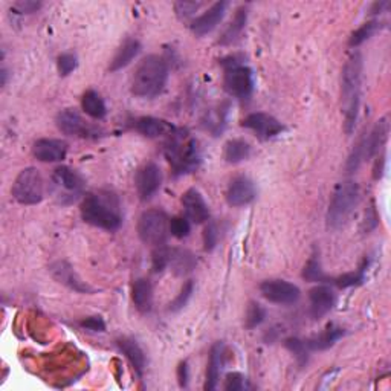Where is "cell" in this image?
Segmentation results:
<instances>
[{"label":"cell","mask_w":391,"mask_h":391,"mask_svg":"<svg viewBox=\"0 0 391 391\" xmlns=\"http://www.w3.org/2000/svg\"><path fill=\"white\" fill-rule=\"evenodd\" d=\"M362 70L364 61L359 52H353L345 61L341 77V100L344 110V127L347 135H352L358 122L362 95Z\"/></svg>","instance_id":"cell-1"},{"label":"cell","mask_w":391,"mask_h":391,"mask_svg":"<svg viewBox=\"0 0 391 391\" xmlns=\"http://www.w3.org/2000/svg\"><path fill=\"white\" fill-rule=\"evenodd\" d=\"M82 217L86 224L105 231H117L122 225L121 202L110 191L87 194L82 203Z\"/></svg>","instance_id":"cell-2"},{"label":"cell","mask_w":391,"mask_h":391,"mask_svg":"<svg viewBox=\"0 0 391 391\" xmlns=\"http://www.w3.org/2000/svg\"><path fill=\"white\" fill-rule=\"evenodd\" d=\"M164 153L176 176L193 173L199 168L202 156L198 141L182 129H176L165 142Z\"/></svg>","instance_id":"cell-3"},{"label":"cell","mask_w":391,"mask_h":391,"mask_svg":"<svg viewBox=\"0 0 391 391\" xmlns=\"http://www.w3.org/2000/svg\"><path fill=\"white\" fill-rule=\"evenodd\" d=\"M168 70L167 61L159 56H147L141 61L139 66L135 70L132 82V94L138 98H146V100H152V98L162 94L167 86Z\"/></svg>","instance_id":"cell-4"},{"label":"cell","mask_w":391,"mask_h":391,"mask_svg":"<svg viewBox=\"0 0 391 391\" xmlns=\"http://www.w3.org/2000/svg\"><path fill=\"white\" fill-rule=\"evenodd\" d=\"M361 191L359 185L353 181L341 182L336 186L332 196V200L328 203L327 210V226L331 229H340L349 220L354 207L359 203Z\"/></svg>","instance_id":"cell-5"},{"label":"cell","mask_w":391,"mask_h":391,"mask_svg":"<svg viewBox=\"0 0 391 391\" xmlns=\"http://www.w3.org/2000/svg\"><path fill=\"white\" fill-rule=\"evenodd\" d=\"M220 65L225 68V91L238 100H248L254 92V74L251 68L243 65L242 56H229L222 58Z\"/></svg>","instance_id":"cell-6"},{"label":"cell","mask_w":391,"mask_h":391,"mask_svg":"<svg viewBox=\"0 0 391 391\" xmlns=\"http://www.w3.org/2000/svg\"><path fill=\"white\" fill-rule=\"evenodd\" d=\"M139 238L146 245L162 246L170 236V219L162 210H147L138 222Z\"/></svg>","instance_id":"cell-7"},{"label":"cell","mask_w":391,"mask_h":391,"mask_svg":"<svg viewBox=\"0 0 391 391\" xmlns=\"http://www.w3.org/2000/svg\"><path fill=\"white\" fill-rule=\"evenodd\" d=\"M13 198L22 205H37L44 198V182L37 168L28 167L17 174L13 184Z\"/></svg>","instance_id":"cell-8"},{"label":"cell","mask_w":391,"mask_h":391,"mask_svg":"<svg viewBox=\"0 0 391 391\" xmlns=\"http://www.w3.org/2000/svg\"><path fill=\"white\" fill-rule=\"evenodd\" d=\"M52 186H54V191L60 203L70 205L79 196H83L86 182L78 172L63 165L56 168L54 173H52Z\"/></svg>","instance_id":"cell-9"},{"label":"cell","mask_w":391,"mask_h":391,"mask_svg":"<svg viewBox=\"0 0 391 391\" xmlns=\"http://www.w3.org/2000/svg\"><path fill=\"white\" fill-rule=\"evenodd\" d=\"M57 127L61 133L68 136L83 138V139H98L104 136V130L94 124L87 122L82 115L74 109H65L57 115Z\"/></svg>","instance_id":"cell-10"},{"label":"cell","mask_w":391,"mask_h":391,"mask_svg":"<svg viewBox=\"0 0 391 391\" xmlns=\"http://www.w3.org/2000/svg\"><path fill=\"white\" fill-rule=\"evenodd\" d=\"M262 295L274 305L290 306L301 298V290L286 280H266L260 284Z\"/></svg>","instance_id":"cell-11"},{"label":"cell","mask_w":391,"mask_h":391,"mask_svg":"<svg viewBox=\"0 0 391 391\" xmlns=\"http://www.w3.org/2000/svg\"><path fill=\"white\" fill-rule=\"evenodd\" d=\"M242 126L252 130L257 135V138L262 141H269L272 138H277L284 132V126L277 118L263 112H255L248 115V117L242 121Z\"/></svg>","instance_id":"cell-12"},{"label":"cell","mask_w":391,"mask_h":391,"mask_svg":"<svg viewBox=\"0 0 391 391\" xmlns=\"http://www.w3.org/2000/svg\"><path fill=\"white\" fill-rule=\"evenodd\" d=\"M162 184V173L155 162H147L142 165L135 177L136 191L141 200H150L159 191Z\"/></svg>","instance_id":"cell-13"},{"label":"cell","mask_w":391,"mask_h":391,"mask_svg":"<svg viewBox=\"0 0 391 391\" xmlns=\"http://www.w3.org/2000/svg\"><path fill=\"white\" fill-rule=\"evenodd\" d=\"M257 198V188L255 184L246 176H238L236 179L231 181L228 191H226V200L231 207H246Z\"/></svg>","instance_id":"cell-14"},{"label":"cell","mask_w":391,"mask_h":391,"mask_svg":"<svg viewBox=\"0 0 391 391\" xmlns=\"http://www.w3.org/2000/svg\"><path fill=\"white\" fill-rule=\"evenodd\" d=\"M228 10V2H216L211 5L208 10L199 15L198 19L193 20L191 31L198 37H203L217 28V25L224 20V17Z\"/></svg>","instance_id":"cell-15"},{"label":"cell","mask_w":391,"mask_h":391,"mask_svg":"<svg viewBox=\"0 0 391 391\" xmlns=\"http://www.w3.org/2000/svg\"><path fill=\"white\" fill-rule=\"evenodd\" d=\"M49 272L52 277H54L58 283L65 284L66 288L72 289L78 293H92L94 289L86 284L82 278H79V275L75 272V269L70 266L68 262H56L49 266Z\"/></svg>","instance_id":"cell-16"},{"label":"cell","mask_w":391,"mask_h":391,"mask_svg":"<svg viewBox=\"0 0 391 391\" xmlns=\"http://www.w3.org/2000/svg\"><path fill=\"white\" fill-rule=\"evenodd\" d=\"M32 153L41 162H61L68 155V144L61 139L43 138L34 142Z\"/></svg>","instance_id":"cell-17"},{"label":"cell","mask_w":391,"mask_h":391,"mask_svg":"<svg viewBox=\"0 0 391 391\" xmlns=\"http://www.w3.org/2000/svg\"><path fill=\"white\" fill-rule=\"evenodd\" d=\"M182 207L186 219L193 222V224H203V222L210 220L208 203L196 188H190L184 193Z\"/></svg>","instance_id":"cell-18"},{"label":"cell","mask_w":391,"mask_h":391,"mask_svg":"<svg viewBox=\"0 0 391 391\" xmlns=\"http://www.w3.org/2000/svg\"><path fill=\"white\" fill-rule=\"evenodd\" d=\"M310 315L314 319L324 318L336 305V293L332 288L321 284L309 292Z\"/></svg>","instance_id":"cell-19"},{"label":"cell","mask_w":391,"mask_h":391,"mask_svg":"<svg viewBox=\"0 0 391 391\" xmlns=\"http://www.w3.org/2000/svg\"><path fill=\"white\" fill-rule=\"evenodd\" d=\"M388 133H390L388 118H382L375 124V126H373V129L368 133L362 135L366 161H368V159L376 156L380 152L382 147L385 146V142L388 139Z\"/></svg>","instance_id":"cell-20"},{"label":"cell","mask_w":391,"mask_h":391,"mask_svg":"<svg viewBox=\"0 0 391 391\" xmlns=\"http://www.w3.org/2000/svg\"><path fill=\"white\" fill-rule=\"evenodd\" d=\"M135 130L146 138H159L165 135L170 136L176 127L165 120H159L155 117H141L135 121Z\"/></svg>","instance_id":"cell-21"},{"label":"cell","mask_w":391,"mask_h":391,"mask_svg":"<svg viewBox=\"0 0 391 391\" xmlns=\"http://www.w3.org/2000/svg\"><path fill=\"white\" fill-rule=\"evenodd\" d=\"M225 364V344L224 342H216L210 350V359H208V367H207V380H205V390L211 391L216 390L222 367Z\"/></svg>","instance_id":"cell-22"},{"label":"cell","mask_w":391,"mask_h":391,"mask_svg":"<svg viewBox=\"0 0 391 391\" xmlns=\"http://www.w3.org/2000/svg\"><path fill=\"white\" fill-rule=\"evenodd\" d=\"M120 350L122 352L124 357L129 359V362L132 364L133 370H135L139 376H142V373L146 370V353L144 350L141 349V345L133 340V338H127V336H122L117 341Z\"/></svg>","instance_id":"cell-23"},{"label":"cell","mask_w":391,"mask_h":391,"mask_svg":"<svg viewBox=\"0 0 391 391\" xmlns=\"http://www.w3.org/2000/svg\"><path fill=\"white\" fill-rule=\"evenodd\" d=\"M132 301L142 314H147L153 306V286L147 278H138L132 286Z\"/></svg>","instance_id":"cell-24"},{"label":"cell","mask_w":391,"mask_h":391,"mask_svg":"<svg viewBox=\"0 0 391 391\" xmlns=\"http://www.w3.org/2000/svg\"><path fill=\"white\" fill-rule=\"evenodd\" d=\"M344 335H345V331L342 327H338L336 324H328L321 333L310 338V340L306 341V344H307L309 350L323 352V350L331 349L332 345H335L338 341L341 340V338H344Z\"/></svg>","instance_id":"cell-25"},{"label":"cell","mask_w":391,"mask_h":391,"mask_svg":"<svg viewBox=\"0 0 391 391\" xmlns=\"http://www.w3.org/2000/svg\"><path fill=\"white\" fill-rule=\"evenodd\" d=\"M141 52V43L135 39H129L121 44V48L118 49L117 56L113 57L109 70L110 72H117L126 66H129L133 60H135Z\"/></svg>","instance_id":"cell-26"},{"label":"cell","mask_w":391,"mask_h":391,"mask_svg":"<svg viewBox=\"0 0 391 391\" xmlns=\"http://www.w3.org/2000/svg\"><path fill=\"white\" fill-rule=\"evenodd\" d=\"M248 22V10L245 6L238 8L234 19L231 20V23L228 25V28L225 30V32L222 34V37L219 40V44L222 46H228V44H233L234 41L238 40L240 35H242L245 26Z\"/></svg>","instance_id":"cell-27"},{"label":"cell","mask_w":391,"mask_h":391,"mask_svg":"<svg viewBox=\"0 0 391 391\" xmlns=\"http://www.w3.org/2000/svg\"><path fill=\"white\" fill-rule=\"evenodd\" d=\"M82 108L84 113L94 120H103L108 115V108H105L103 96L94 89H89L84 92L82 98Z\"/></svg>","instance_id":"cell-28"},{"label":"cell","mask_w":391,"mask_h":391,"mask_svg":"<svg viewBox=\"0 0 391 391\" xmlns=\"http://www.w3.org/2000/svg\"><path fill=\"white\" fill-rule=\"evenodd\" d=\"M252 147L245 139H229L225 144L224 158L228 164H240L251 156Z\"/></svg>","instance_id":"cell-29"},{"label":"cell","mask_w":391,"mask_h":391,"mask_svg":"<svg viewBox=\"0 0 391 391\" xmlns=\"http://www.w3.org/2000/svg\"><path fill=\"white\" fill-rule=\"evenodd\" d=\"M196 264H198V260L196 257L186 250H172V257H170V264L168 268H172V271L176 275H185L191 272Z\"/></svg>","instance_id":"cell-30"},{"label":"cell","mask_w":391,"mask_h":391,"mask_svg":"<svg viewBox=\"0 0 391 391\" xmlns=\"http://www.w3.org/2000/svg\"><path fill=\"white\" fill-rule=\"evenodd\" d=\"M382 28H385V23L378 22V20H371V22L364 23L361 28H358L357 31L352 34L349 44L352 48H358V46H361L364 41H367L376 32H379Z\"/></svg>","instance_id":"cell-31"},{"label":"cell","mask_w":391,"mask_h":391,"mask_svg":"<svg viewBox=\"0 0 391 391\" xmlns=\"http://www.w3.org/2000/svg\"><path fill=\"white\" fill-rule=\"evenodd\" d=\"M368 266H370V263H368V260H366L357 272L344 274V275H341V277L333 278L332 283L335 284V286L340 288V289H347V288L359 286V284H362L364 281H366V274H367Z\"/></svg>","instance_id":"cell-32"},{"label":"cell","mask_w":391,"mask_h":391,"mask_svg":"<svg viewBox=\"0 0 391 391\" xmlns=\"http://www.w3.org/2000/svg\"><path fill=\"white\" fill-rule=\"evenodd\" d=\"M284 347L295 357L300 367H305L309 362V347L306 341L300 340V338H289V340L284 341Z\"/></svg>","instance_id":"cell-33"},{"label":"cell","mask_w":391,"mask_h":391,"mask_svg":"<svg viewBox=\"0 0 391 391\" xmlns=\"http://www.w3.org/2000/svg\"><path fill=\"white\" fill-rule=\"evenodd\" d=\"M303 277H305V280L314 281V283H324V281H327L326 274L321 269V262H319V255L316 252L312 257H310V260L305 266Z\"/></svg>","instance_id":"cell-34"},{"label":"cell","mask_w":391,"mask_h":391,"mask_svg":"<svg viewBox=\"0 0 391 391\" xmlns=\"http://www.w3.org/2000/svg\"><path fill=\"white\" fill-rule=\"evenodd\" d=\"M266 318V310L262 307V305L255 303V301H251L250 306L246 309V315H245V327L248 331H252V328L259 327Z\"/></svg>","instance_id":"cell-35"},{"label":"cell","mask_w":391,"mask_h":391,"mask_svg":"<svg viewBox=\"0 0 391 391\" xmlns=\"http://www.w3.org/2000/svg\"><path fill=\"white\" fill-rule=\"evenodd\" d=\"M170 257H172V250L167 246H156V251L153 252L152 257V269L153 272L159 274V272H164L168 264H170Z\"/></svg>","instance_id":"cell-36"},{"label":"cell","mask_w":391,"mask_h":391,"mask_svg":"<svg viewBox=\"0 0 391 391\" xmlns=\"http://www.w3.org/2000/svg\"><path fill=\"white\" fill-rule=\"evenodd\" d=\"M191 233V224L186 217H173L170 219V234L176 238H185Z\"/></svg>","instance_id":"cell-37"},{"label":"cell","mask_w":391,"mask_h":391,"mask_svg":"<svg viewBox=\"0 0 391 391\" xmlns=\"http://www.w3.org/2000/svg\"><path fill=\"white\" fill-rule=\"evenodd\" d=\"M193 292H194V283L191 280H188L182 286L179 295H177L173 300V303L170 305L172 312H177V310L184 309L186 306V303H188V301H190V298L193 297Z\"/></svg>","instance_id":"cell-38"},{"label":"cell","mask_w":391,"mask_h":391,"mask_svg":"<svg viewBox=\"0 0 391 391\" xmlns=\"http://www.w3.org/2000/svg\"><path fill=\"white\" fill-rule=\"evenodd\" d=\"M77 66H78V58L75 54H70V52L61 54L57 60V68L61 77H68L69 74H72L77 69Z\"/></svg>","instance_id":"cell-39"},{"label":"cell","mask_w":391,"mask_h":391,"mask_svg":"<svg viewBox=\"0 0 391 391\" xmlns=\"http://www.w3.org/2000/svg\"><path fill=\"white\" fill-rule=\"evenodd\" d=\"M219 237H220V233H219L217 224L216 222H210L205 231H203V248H205V251L210 252L214 250V248L217 246Z\"/></svg>","instance_id":"cell-40"},{"label":"cell","mask_w":391,"mask_h":391,"mask_svg":"<svg viewBox=\"0 0 391 391\" xmlns=\"http://www.w3.org/2000/svg\"><path fill=\"white\" fill-rule=\"evenodd\" d=\"M202 5V2H186V0H182V2L174 4V13L181 20H186L190 19L194 13H198Z\"/></svg>","instance_id":"cell-41"},{"label":"cell","mask_w":391,"mask_h":391,"mask_svg":"<svg viewBox=\"0 0 391 391\" xmlns=\"http://www.w3.org/2000/svg\"><path fill=\"white\" fill-rule=\"evenodd\" d=\"M246 388V378L242 373H229L225 379L226 391H242Z\"/></svg>","instance_id":"cell-42"},{"label":"cell","mask_w":391,"mask_h":391,"mask_svg":"<svg viewBox=\"0 0 391 391\" xmlns=\"http://www.w3.org/2000/svg\"><path fill=\"white\" fill-rule=\"evenodd\" d=\"M79 326H82L83 328H86V331H91V332H104L105 331V323H104V319L101 316H89L86 319H83L82 323H79Z\"/></svg>","instance_id":"cell-43"},{"label":"cell","mask_w":391,"mask_h":391,"mask_svg":"<svg viewBox=\"0 0 391 391\" xmlns=\"http://www.w3.org/2000/svg\"><path fill=\"white\" fill-rule=\"evenodd\" d=\"M378 212H376V208H375V203L371 202V207L367 208V212H366V220H364V231L366 233H370L371 229H375L378 226Z\"/></svg>","instance_id":"cell-44"},{"label":"cell","mask_w":391,"mask_h":391,"mask_svg":"<svg viewBox=\"0 0 391 391\" xmlns=\"http://www.w3.org/2000/svg\"><path fill=\"white\" fill-rule=\"evenodd\" d=\"M40 6H41L40 2H30V0H26V2H17L14 5V10L19 14H31L40 10Z\"/></svg>","instance_id":"cell-45"},{"label":"cell","mask_w":391,"mask_h":391,"mask_svg":"<svg viewBox=\"0 0 391 391\" xmlns=\"http://www.w3.org/2000/svg\"><path fill=\"white\" fill-rule=\"evenodd\" d=\"M188 364H186V361L181 362L179 364V367H177V379H179V385L184 388L186 387V384H188Z\"/></svg>","instance_id":"cell-46"},{"label":"cell","mask_w":391,"mask_h":391,"mask_svg":"<svg viewBox=\"0 0 391 391\" xmlns=\"http://www.w3.org/2000/svg\"><path fill=\"white\" fill-rule=\"evenodd\" d=\"M384 170H385V156H380L376 159V164L375 168H373V177L375 179H380L382 176H384Z\"/></svg>","instance_id":"cell-47"},{"label":"cell","mask_w":391,"mask_h":391,"mask_svg":"<svg viewBox=\"0 0 391 391\" xmlns=\"http://www.w3.org/2000/svg\"><path fill=\"white\" fill-rule=\"evenodd\" d=\"M388 6H390V2H376L375 5H373V8H371V14L382 13Z\"/></svg>","instance_id":"cell-48"}]
</instances>
